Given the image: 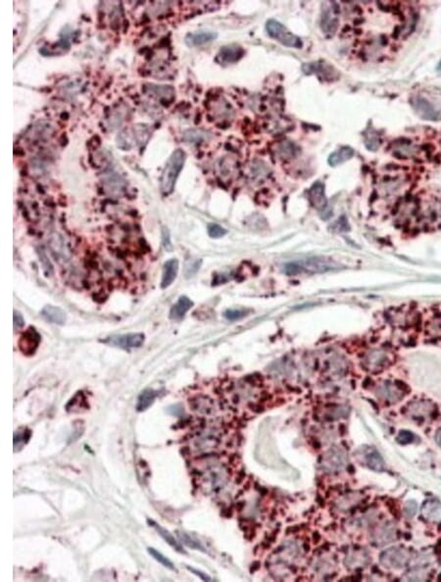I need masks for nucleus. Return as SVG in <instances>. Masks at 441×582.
Here are the masks:
<instances>
[{
	"instance_id": "f257e3e1",
	"label": "nucleus",
	"mask_w": 441,
	"mask_h": 582,
	"mask_svg": "<svg viewBox=\"0 0 441 582\" xmlns=\"http://www.w3.org/2000/svg\"><path fill=\"white\" fill-rule=\"evenodd\" d=\"M340 265L330 258L314 257L287 263L284 266V272L290 276L303 273H324L327 271L338 269Z\"/></svg>"
},
{
	"instance_id": "f03ea898",
	"label": "nucleus",
	"mask_w": 441,
	"mask_h": 582,
	"mask_svg": "<svg viewBox=\"0 0 441 582\" xmlns=\"http://www.w3.org/2000/svg\"><path fill=\"white\" fill-rule=\"evenodd\" d=\"M186 154L181 149L175 150L166 163L161 177V191L164 195H170L176 185V181L184 166Z\"/></svg>"
},
{
	"instance_id": "7ed1b4c3",
	"label": "nucleus",
	"mask_w": 441,
	"mask_h": 582,
	"mask_svg": "<svg viewBox=\"0 0 441 582\" xmlns=\"http://www.w3.org/2000/svg\"><path fill=\"white\" fill-rule=\"evenodd\" d=\"M266 31L271 38L284 46L296 49H300L303 46L301 39L289 32L281 23L276 20L272 19L267 22Z\"/></svg>"
},
{
	"instance_id": "20e7f679",
	"label": "nucleus",
	"mask_w": 441,
	"mask_h": 582,
	"mask_svg": "<svg viewBox=\"0 0 441 582\" xmlns=\"http://www.w3.org/2000/svg\"><path fill=\"white\" fill-rule=\"evenodd\" d=\"M381 563L390 569L405 568L411 560V552L400 547H393L382 553Z\"/></svg>"
},
{
	"instance_id": "39448f33",
	"label": "nucleus",
	"mask_w": 441,
	"mask_h": 582,
	"mask_svg": "<svg viewBox=\"0 0 441 582\" xmlns=\"http://www.w3.org/2000/svg\"><path fill=\"white\" fill-rule=\"evenodd\" d=\"M363 362L367 370H382L391 364L392 354L385 348L372 349L365 355Z\"/></svg>"
},
{
	"instance_id": "423d86ee",
	"label": "nucleus",
	"mask_w": 441,
	"mask_h": 582,
	"mask_svg": "<svg viewBox=\"0 0 441 582\" xmlns=\"http://www.w3.org/2000/svg\"><path fill=\"white\" fill-rule=\"evenodd\" d=\"M410 104L415 113L423 120L441 121V112L433 105L428 99L421 95H414L410 98Z\"/></svg>"
},
{
	"instance_id": "0eeeda50",
	"label": "nucleus",
	"mask_w": 441,
	"mask_h": 582,
	"mask_svg": "<svg viewBox=\"0 0 441 582\" xmlns=\"http://www.w3.org/2000/svg\"><path fill=\"white\" fill-rule=\"evenodd\" d=\"M356 456L358 460L368 467L369 469L376 471V472H383L386 469V465L384 459L381 457L380 453L373 447L364 446L361 447L357 452Z\"/></svg>"
},
{
	"instance_id": "6e6552de",
	"label": "nucleus",
	"mask_w": 441,
	"mask_h": 582,
	"mask_svg": "<svg viewBox=\"0 0 441 582\" xmlns=\"http://www.w3.org/2000/svg\"><path fill=\"white\" fill-rule=\"evenodd\" d=\"M106 343L110 345H114L120 347L122 349H132V348H138L144 342V334L143 333H129L120 336H113L108 338Z\"/></svg>"
},
{
	"instance_id": "1a4fd4ad",
	"label": "nucleus",
	"mask_w": 441,
	"mask_h": 582,
	"mask_svg": "<svg viewBox=\"0 0 441 582\" xmlns=\"http://www.w3.org/2000/svg\"><path fill=\"white\" fill-rule=\"evenodd\" d=\"M41 338L40 333L34 327H29L19 340L20 350L25 355H33L40 345Z\"/></svg>"
},
{
	"instance_id": "9d476101",
	"label": "nucleus",
	"mask_w": 441,
	"mask_h": 582,
	"mask_svg": "<svg viewBox=\"0 0 441 582\" xmlns=\"http://www.w3.org/2000/svg\"><path fill=\"white\" fill-rule=\"evenodd\" d=\"M345 462V453L341 449L334 447L327 453L323 466L328 472L333 473L341 470L344 467Z\"/></svg>"
},
{
	"instance_id": "9b49d317",
	"label": "nucleus",
	"mask_w": 441,
	"mask_h": 582,
	"mask_svg": "<svg viewBox=\"0 0 441 582\" xmlns=\"http://www.w3.org/2000/svg\"><path fill=\"white\" fill-rule=\"evenodd\" d=\"M308 196L311 204L316 209L323 211L326 209L328 201L325 194V185L321 181L315 182L308 191Z\"/></svg>"
},
{
	"instance_id": "f8f14e48",
	"label": "nucleus",
	"mask_w": 441,
	"mask_h": 582,
	"mask_svg": "<svg viewBox=\"0 0 441 582\" xmlns=\"http://www.w3.org/2000/svg\"><path fill=\"white\" fill-rule=\"evenodd\" d=\"M244 55L242 47L237 45H226L220 48L217 55V62L220 64H232L239 61Z\"/></svg>"
},
{
	"instance_id": "ddd939ff",
	"label": "nucleus",
	"mask_w": 441,
	"mask_h": 582,
	"mask_svg": "<svg viewBox=\"0 0 441 582\" xmlns=\"http://www.w3.org/2000/svg\"><path fill=\"white\" fill-rule=\"evenodd\" d=\"M405 392V384L402 382H395L390 383L386 382L383 384L379 390V393L387 400L391 402H396L403 397V393Z\"/></svg>"
},
{
	"instance_id": "4468645a",
	"label": "nucleus",
	"mask_w": 441,
	"mask_h": 582,
	"mask_svg": "<svg viewBox=\"0 0 441 582\" xmlns=\"http://www.w3.org/2000/svg\"><path fill=\"white\" fill-rule=\"evenodd\" d=\"M218 35L214 32H197L193 34H188L185 37V44L189 47H197L209 44L217 39Z\"/></svg>"
},
{
	"instance_id": "2eb2a0df",
	"label": "nucleus",
	"mask_w": 441,
	"mask_h": 582,
	"mask_svg": "<svg viewBox=\"0 0 441 582\" xmlns=\"http://www.w3.org/2000/svg\"><path fill=\"white\" fill-rule=\"evenodd\" d=\"M329 5H330L329 8H326L325 10H323L321 27H322L323 32H325V34L333 35L336 32L337 27H338V19H337L334 9L332 8L333 3L329 4Z\"/></svg>"
},
{
	"instance_id": "dca6fc26",
	"label": "nucleus",
	"mask_w": 441,
	"mask_h": 582,
	"mask_svg": "<svg viewBox=\"0 0 441 582\" xmlns=\"http://www.w3.org/2000/svg\"><path fill=\"white\" fill-rule=\"evenodd\" d=\"M193 306V302L186 296H181L178 298L176 303L172 307L170 311V318L174 320H180L182 319L185 314L190 310Z\"/></svg>"
},
{
	"instance_id": "f3484780",
	"label": "nucleus",
	"mask_w": 441,
	"mask_h": 582,
	"mask_svg": "<svg viewBox=\"0 0 441 582\" xmlns=\"http://www.w3.org/2000/svg\"><path fill=\"white\" fill-rule=\"evenodd\" d=\"M178 271V261L176 259H171L167 261L163 268V275L161 280V287L165 289L169 287L176 277Z\"/></svg>"
},
{
	"instance_id": "a211bd4d",
	"label": "nucleus",
	"mask_w": 441,
	"mask_h": 582,
	"mask_svg": "<svg viewBox=\"0 0 441 582\" xmlns=\"http://www.w3.org/2000/svg\"><path fill=\"white\" fill-rule=\"evenodd\" d=\"M423 516L430 521H441V503L437 500H428L422 507Z\"/></svg>"
},
{
	"instance_id": "6ab92c4d",
	"label": "nucleus",
	"mask_w": 441,
	"mask_h": 582,
	"mask_svg": "<svg viewBox=\"0 0 441 582\" xmlns=\"http://www.w3.org/2000/svg\"><path fill=\"white\" fill-rule=\"evenodd\" d=\"M42 315L46 320L56 324L62 325L66 321V313L59 307L45 306L42 311Z\"/></svg>"
},
{
	"instance_id": "aec40b11",
	"label": "nucleus",
	"mask_w": 441,
	"mask_h": 582,
	"mask_svg": "<svg viewBox=\"0 0 441 582\" xmlns=\"http://www.w3.org/2000/svg\"><path fill=\"white\" fill-rule=\"evenodd\" d=\"M354 154H355V152L351 147L343 146V147L339 148L338 150L332 152L328 159V162L332 167H336V166H339V165L345 163L346 161L350 160L354 156Z\"/></svg>"
},
{
	"instance_id": "412c9836",
	"label": "nucleus",
	"mask_w": 441,
	"mask_h": 582,
	"mask_svg": "<svg viewBox=\"0 0 441 582\" xmlns=\"http://www.w3.org/2000/svg\"><path fill=\"white\" fill-rule=\"evenodd\" d=\"M148 523H149V525H150V526H153V528L157 530L158 534H159V535H160V536H161V537H162V538L165 540L166 542H167V543H168V544H169V545H170V546H171V547H172L174 550H176V552H178V553L186 554V553H185V551H184V550H183V548H182V545H181V544H180V543H179V542H178V541H177V540H176V538H175V537H174V536H173V535H172V534H171V533H170V532L167 530V529H164V528H162V527H161V526H159V525H157V524H156V523H154L153 521H150V520H148Z\"/></svg>"
},
{
	"instance_id": "4be33fe9",
	"label": "nucleus",
	"mask_w": 441,
	"mask_h": 582,
	"mask_svg": "<svg viewBox=\"0 0 441 582\" xmlns=\"http://www.w3.org/2000/svg\"><path fill=\"white\" fill-rule=\"evenodd\" d=\"M157 397V393L152 390V389H145L143 390L138 398H137V402H136V411L137 412H144L146 411L155 401Z\"/></svg>"
},
{
	"instance_id": "5701e85b",
	"label": "nucleus",
	"mask_w": 441,
	"mask_h": 582,
	"mask_svg": "<svg viewBox=\"0 0 441 582\" xmlns=\"http://www.w3.org/2000/svg\"><path fill=\"white\" fill-rule=\"evenodd\" d=\"M210 137V134L202 130H188L183 134V139L187 143H200Z\"/></svg>"
},
{
	"instance_id": "b1692460",
	"label": "nucleus",
	"mask_w": 441,
	"mask_h": 582,
	"mask_svg": "<svg viewBox=\"0 0 441 582\" xmlns=\"http://www.w3.org/2000/svg\"><path fill=\"white\" fill-rule=\"evenodd\" d=\"M394 537L395 529L393 528V526L387 524L383 527V529H380L378 534H376V542L379 545H385L387 543H390L394 539Z\"/></svg>"
},
{
	"instance_id": "393cba45",
	"label": "nucleus",
	"mask_w": 441,
	"mask_h": 582,
	"mask_svg": "<svg viewBox=\"0 0 441 582\" xmlns=\"http://www.w3.org/2000/svg\"><path fill=\"white\" fill-rule=\"evenodd\" d=\"M177 536L180 539V541L185 544L187 547L193 549V550H199L202 552H206L204 546L195 538H193L192 536L188 535L185 532H181V531H177Z\"/></svg>"
},
{
	"instance_id": "a878e982",
	"label": "nucleus",
	"mask_w": 441,
	"mask_h": 582,
	"mask_svg": "<svg viewBox=\"0 0 441 582\" xmlns=\"http://www.w3.org/2000/svg\"><path fill=\"white\" fill-rule=\"evenodd\" d=\"M147 552L149 553V555H150V556H151V557H152L154 560H156V561H157L158 563H160L162 566H164L165 568L169 569V570H171V571L176 572V569L175 565L172 563V561H170V560H169L167 557H165V556H164L162 553H160L158 550H156V549H154V548H152V547H148V548H147Z\"/></svg>"
},
{
	"instance_id": "bb28decb",
	"label": "nucleus",
	"mask_w": 441,
	"mask_h": 582,
	"mask_svg": "<svg viewBox=\"0 0 441 582\" xmlns=\"http://www.w3.org/2000/svg\"><path fill=\"white\" fill-rule=\"evenodd\" d=\"M192 408L194 411L203 414H209L211 412V400L207 397H197L192 401Z\"/></svg>"
},
{
	"instance_id": "cd10ccee",
	"label": "nucleus",
	"mask_w": 441,
	"mask_h": 582,
	"mask_svg": "<svg viewBox=\"0 0 441 582\" xmlns=\"http://www.w3.org/2000/svg\"><path fill=\"white\" fill-rule=\"evenodd\" d=\"M202 264L201 260L198 259H189L185 262L184 265V275L186 278H189L191 276H193L200 269V266Z\"/></svg>"
},
{
	"instance_id": "c85d7f7f",
	"label": "nucleus",
	"mask_w": 441,
	"mask_h": 582,
	"mask_svg": "<svg viewBox=\"0 0 441 582\" xmlns=\"http://www.w3.org/2000/svg\"><path fill=\"white\" fill-rule=\"evenodd\" d=\"M247 314H248V311L245 309H228V310L224 311L223 317H225L227 320L234 321V320H238V319H241L242 317H246Z\"/></svg>"
},
{
	"instance_id": "c756f323",
	"label": "nucleus",
	"mask_w": 441,
	"mask_h": 582,
	"mask_svg": "<svg viewBox=\"0 0 441 582\" xmlns=\"http://www.w3.org/2000/svg\"><path fill=\"white\" fill-rule=\"evenodd\" d=\"M207 230H208V234L212 238H220L224 234H226V232H227L225 228H223L222 226H220L217 224H209L207 226Z\"/></svg>"
},
{
	"instance_id": "7c9ffc66",
	"label": "nucleus",
	"mask_w": 441,
	"mask_h": 582,
	"mask_svg": "<svg viewBox=\"0 0 441 582\" xmlns=\"http://www.w3.org/2000/svg\"><path fill=\"white\" fill-rule=\"evenodd\" d=\"M39 255H40L41 263L43 265L44 273L46 274V276L51 275L52 274V271H53V269H52V266L50 264L47 256L45 255V253L44 251H39Z\"/></svg>"
},
{
	"instance_id": "2f4dec72",
	"label": "nucleus",
	"mask_w": 441,
	"mask_h": 582,
	"mask_svg": "<svg viewBox=\"0 0 441 582\" xmlns=\"http://www.w3.org/2000/svg\"><path fill=\"white\" fill-rule=\"evenodd\" d=\"M415 436L412 432L410 431H406V430H402L399 432L398 436H397V441L401 444H408L413 442Z\"/></svg>"
},
{
	"instance_id": "473e14b6",
	"label": "nucleus",
	"mask_w": 441,
	"mask_h": 582,
	"mask_svg": "<svg viewBox=\"0 0 441 582\" xmlns=\"http://www.w3.org/2000/svg\"><path fill=\"white\" fill-rule=\"evenodd\" d=\"M417 509H418V505L415 501L411 500L408 501L405 506H404V513L408 518H412L415 516V514L417 513Z\"/></svg>"
},
{
	"instance_id": "72a5a7b5",
	"label": "nucleus",
	"mask_w": 441,
	"mask_h": 582,
	"mask_svg": "<svg viewBox=\"0 0 441 582\" xmlns=\"http://www.w3.org/2000/svg\"><path fill=\"white\" fill-rule=\"evenodd\" d=\"M30 437H31V432H30V431H26V430H25L23 433H21V432H16V433L14 434V445H15L17 442H18V445H19L20 443H23V444H25V443H27V442H28V440L30 439Z\"/></svg>"
},
{
	"instance_id": "f704fd0d",
	"label": "nucleus",
	"mask_w": 441,
	"mask_h": 582,
	"mask_svg": "<svg viewBox=\"0 0 441 582\" xmlns=\"http://www.w3.org/2000/svg\"><path fill=\"white\" fill-rule=\"evenodd\" d=\"M162 244L164 246L167 251H172L173 250V244L171 241V236H170V232L169 230L163 227L162 228Z\"/></svg>"
},
{
	"instance_id": "c9c22d12",
	"label": "nucleus",
	"mask_w": 441,
	"mask_h": 582,
	"mask_svg": "<svg viewBox=\"0 0 441 582\" xmlns=\"http://www.w3.org/2000/svg\"><path fill=\"white\" fill-rule=\"evenodd\" d=\"M186 569H187V570H188L190 573H192L194 576L198 577V578H199L201 581H203V582H211V581H212V579H211V578H210V577H209L207 574H205V573H203V572H201V571H199V570H196V569H194V568H191V567H188V566H186Z\"/></svg>"
},
{
	"instance_id": "e433bc0d",
	"label": "nucleus",
	"mask_w": 441,
	"mask_h": 582,
	"mask_svg": "<svg viewBox=\"0 0 441 582\" xmlns=\"http://www.w3.org/2000/svg\"><path fill=\"white\" fill-rule=\"evenodd\" d=\"M13 321H14V329H20L25 325V320L23 316L18 313L17 311H14V316H13Z\"/></svg>"
},
{
	"instance_id": "4c0bfd02",
	"label": "nucleus",
	"mask_w": 441,
	"mask_h": 582,
	"mask_svg": "<svg viewBox=\"0 0 441 582\" xmlns=\"http://www.w3.org/2000/svg\"><path fill=\"white\" fill-rule=\"evenodd\" d=\"M334 226L337 228V230H338V231H345V230H347V229H348L347 222H346L345 220H343V219H340V220H338V221H337V222L334 224Z\"/></svg>"
},
{
	"instance_id": "58836bf2",
	"label": "nucleus",
	"mask_w": 441,
	"mask_h": 582,
	"mask_svg": "<svg viewBox=\"0 0 441 582\" xmlns=\"http://www.w3.org/2000/svg\"><path fill=\"white\" fill-rule=\"evenodd\" d=\"M260 566H261V564H260L259 562H255V563H253V564H252V566H251L250 572H251V573H254V572L258 571V570L260 569Z\"/></svg>"
},
{
	"instance_id": "ea45409f",
	"label": "nucleus",
	"mask_w": 441,
	"mask_h": 582,
	"mask_svg": "<svg viewBox=\"0 0 441 582\" xmlns=\"http://www.w3.org/2000/svg\"><path fill=\"white\" fill-rule=\"evenodd\" d=\"M320 539H321V536H320V534H319L318 532H315V533H314V535H313V540H314V542H315V543H318V542L320 541Z\"/></svg>"
},
{
	"instance_id": "a19ab883",
	"label": "nucleus",
	"mask_w": 441,
	"mask_h": 582,
	"mask_svg": "<svg viewBox=\"0 0 441 582\" xmlns=\"http://www.w3.org/2000/svg\"><path fill=\"white\" fill-rule=\"evenodd\" d=\"M436 439H437L438 443H439V444H440V445L441 446V429L439 430V432H438V434H437V436H436Z\"/></svg>"
},
{
	"instance_id": "79ce46f5",
	"label": "nucleus",
	"mask_w": 441,
	"mask_h": 582,
	"mask_svg": "<svg viewBox=\"0 0 441 582\" xmlns=\"http://www.w3.org/2000/svg\"><path fill=\"white\" fill-rule=\"evenodd\" d=\"M437 70H438V72H439V73H441V61L440 62V64L438 65V68H437Z\"/></svg>"
}]
</instances>
